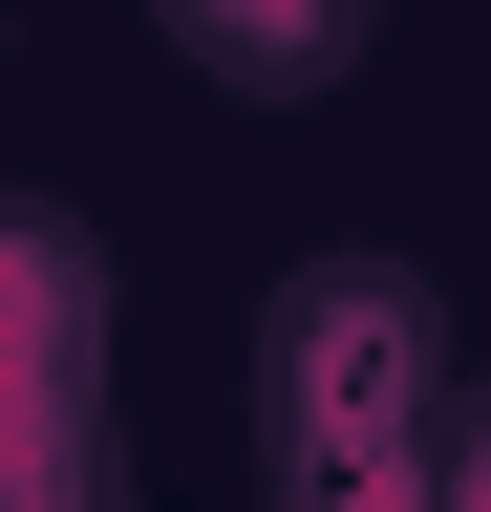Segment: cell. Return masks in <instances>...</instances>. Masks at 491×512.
I'll return each instance as SVG.
<instances>
[{
    "instance_id": "obj_1",
    "label": "cell",
    "mask_w": 491,
    "mask_h": 512,
    "mask_svg": "<svg viewBox=\"0 0 491 512\" xmlns=\"http://www.w3.org/2000/svg\"><path fill=\"white\" fill-rule=\"evenodd\" d=\"M171 22H193L235 86H299V64H342V43H363V0H171Z\"/></svg>"
}]
</instances>
